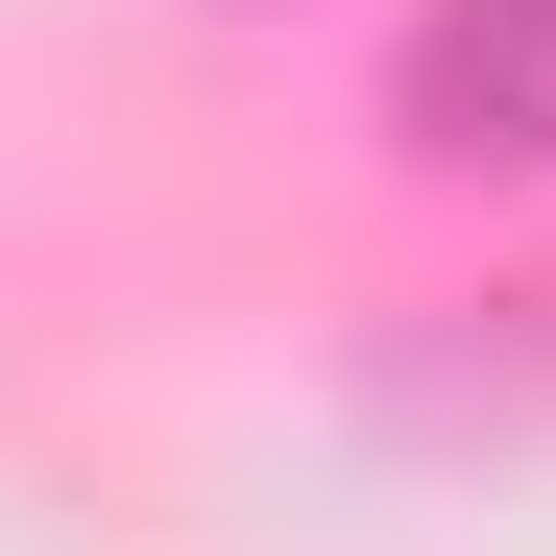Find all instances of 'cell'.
Masks as SVG:
<instances>
[{
    "mask_svg": "<svg viewBox=\"0 0 556 556\" xmlns=\"http://www.w3.org/2000/svg\"><path fill=\"white\" fill-rule=\"evenodd\" d=\"M388 122L435 169H556V0H435L388 49Z\"/></svg>",
    "mask_w": 556,
    "mask_h": 556,
    "instance_id": "cell-1",
    "label": "cell"
}]
</instances>
